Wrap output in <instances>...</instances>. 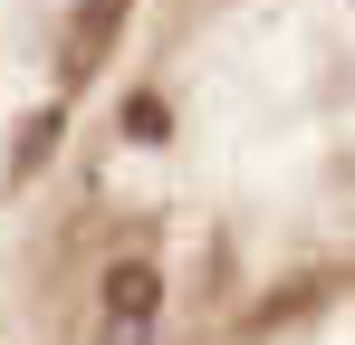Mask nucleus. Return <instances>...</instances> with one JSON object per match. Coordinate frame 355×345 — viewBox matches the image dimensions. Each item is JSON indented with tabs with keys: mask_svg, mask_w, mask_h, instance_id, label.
<instances>
[{
	"mask_svg": "<svg viewBox=\"0 0 355 345\" xmlns=\"http://www.w3.org/2000/svg\"><path fill=\"white\" fill-rule=\"evenodd\" d=\"M154 297H164V278H154V259H116L106 269V326H154Z\"/></svg>",
	"mask_w": 355,
	"mask_h": 345,
	"instance_id": "f257e3e1",
	"label": "nucleus"
},
{
	"mask_svg": "<svg viewBox=\"0 0 355 345\" xmlns=\"http://www.w3.org/2000/svg\"><path fill=\"white\" fill-rule=\"evenodd\" d=\"M116 29H125V0H87V10H77V29H67V77H87L96 57L116 48Z\"/></svg>",
	"mask_w": 355,
	"mask_h": 345,
	"instance_id": "f03ea898",
	"label": "nucleus"
},
{
	"mask_svg": "<svg viewBox=\"0 0 355 345\" xmlns=\"http://www.w3.org/2000/svg\"><path fill=\"white\" fill-rule=\"evenodd\" d=\"M144 336H154V326H106L96 345H144Z\"/></svg>",
	"mask_w": 355,
	"mask_h": 345,
	"instance_id": "20e7f679",
	"label": "nucleus"
},
{
	"mask_svg": "<svg viewBox=\"0 0 355 345\" xmlns=\"http://www.w3.org/2000/svg\"><path fill=\"white\" fill-rule=\"evenodd\" d=\"M125 134H164V96L135 87V96H125Z\"/></svg>",
	"mask_w": 355,
	"mask_h": 345,
	"instance_id": "7ed1b4c3",
	"label": "nucleus"
}]
</instances>
